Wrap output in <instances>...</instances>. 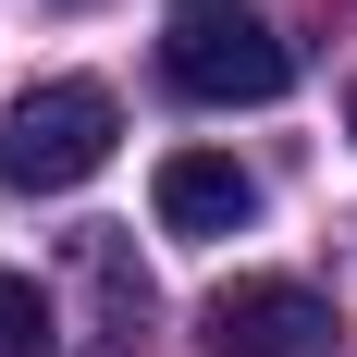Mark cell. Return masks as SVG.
I'll list each match as a JSON object with an SVG mask.
<instances>
[{"mask_svg": "<svg viewBox=\"0 0 357 357\" xmlns=\"http://www.w3.org/2000/svg\"><path fill=\"white\" fill-rule=\"evenodd\" d=\"M185 13H234V0H185Z\"/></svg>", "mask_w": 357, "mask_h": 357, "instance_id": "6", "label": "cell"}, {"mask_svg": "<svg viewBox=\"0 0 357 357\" xmlns=\"http://www.w3.org/2000/svg\"><path fill=\"white\" fill-rule=\"evenodd\" d=\"M111 136H123L111 86L50 74V86H25V99L0 111V185H13V197H62V185H86L111 160Z\"/></svg>", "mask_w": 357, "mask_h": 357, "instance_id": "1", "label": "cell"}, {"mask_svg": "<svg viewBox=\"0 0 357 357\" xmlns=\"http://www.w3.org/2000/svg\"><path fill=\"white\" fill-rule=\"evenodd\" d=\"M50 333H62V321H50V296H37L25 271H0V357H50Z\"/></svg>", "mask_w": 357, "mask_h": 357, "instance_id": "5", "label": "cell"}, {"mask_svg": "<svg viewBox=\"0 0 357 357\" xmlns=\"http://www.w3.org/2000/svg\"><path fill=\"white\" fill-rule=\"evenodd\" d=\"M160 74H173L185 99L234 111V99H284V86H296V50L271 25H247V13H185V25L160 37Z\"/></svg>", "mask_w": 357, "mask_h": 357, "instance_id": "3", "label": "cell"}, {"mask_svg": "<svg viewBox=\"0 0 357 357\" xmlns=\"http://www.w3.org/2000/svg\"><path fill=\"white\" fill-rule=\"evenodd\" d=\"M333 296L296 284V271H247L197 308V357H333Z\"/></svg>", "mask_w": 357, "mask_h": 357, "instance_id": "2", "label": "cell"}, {"mask_svg": "<svg viewBox=\"0 0 357 357\" xmlns=\"http://www.w3.org/2000/svg\"><path fill=\"white\" fill-rule=\"evenodd\" d=\"M345 136H357V86H345Z\"/></svg>", "mask_w": 357, "mask_h": 357, "instance_id": "7", "label": "cell"}, {"mask_svg": "<svg viewBox=\"0 0 357 357\" xmlns=\"http://www.w3.org/2000/svg\"><path fill=\"white\" fill-rule=\"evenodd\" d=\"M148 210H160V234L210 247V234H247V222H259V173L222 160V148H173L160 185H148Z\"/></svg>", "mask_w": 357, "mask_h": 357, "instance_id": "4", "label": "cell"}]
</instances>
